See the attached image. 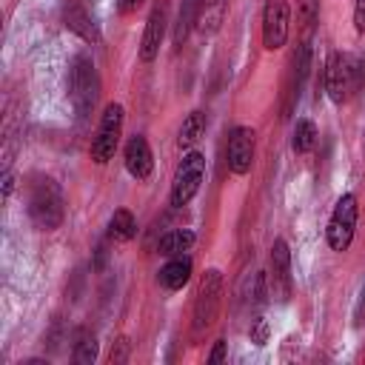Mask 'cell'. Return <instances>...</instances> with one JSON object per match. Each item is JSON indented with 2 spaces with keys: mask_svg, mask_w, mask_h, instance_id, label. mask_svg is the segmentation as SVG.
Segmentation results:
<instances>
[{
  "mask_svg": "<svg viewBox=\"0 0 365 365\" xmlns=\"http://www.w3.org/2000/svg\"><path fill=\"white\" fill-rule=\"evenodd\" d=\"M297 20H299L302 31L311 34V29L319 20V0H297Z\"/></svg>",
  "mask_w": 365,
  "mask_h": 365,
  "instance_id": "obj_23",
  "label": "cell"
},
{
  "mask_svg": "<svg viewBox=\"0 0 365 365\" xmlns=\"http://www.w3.org/2000/svg\"><path fill=\"white\" fill-rule=\"evenodd\" d=\"M71 359H74L77 365H91V362L97 359V339H94V334H88V331H83V334L77 336V342H74V354H71Z\"/></svg>",
  "mask_w": 365,
  "mask_h": 365,
  "instance_id": "obj_22",
  "label": "cell"
},
{
  "mask_svg": "<svg viewBox=\"0 0 365 365\" xmlns=\"http://www.w3.org/2000/svg\"><path fill=\"white\" fill-rule=\"evenodd\" d=\"M291 31V6L288 0H265L262 9V46L268 51H277L285 46Z\"/></svg>",
  "mask_w": 365,
  "mask_h": 365,
  "instance_id": "obj_9",
  "label": "cell"
},
{
  "mask_svg": "<svg viewBox=\"0 0 365 365\" xmlns=\"http://www.w3.org/2000/svg\"><path fill=\"white\" fill-rule=\"evenodd\" d=\"M268 297L277 302H288L291 297V251L285 240H274L268 257Z\"/></svg>",
  "mask_w": 365,
  "mask_h": 365,
  "instance_id": "obj_8",
  "label": "cell"
},
{
  "mask_svg": "<svg viewBox=\"0 0 365 365\" xmlns=\"http://www.w3.org/2000/svg\"><path fill=\"white\" fill-rule=\"evenodd\" d=\"M68 100L80 120H86L100 100V74L86 51L74 54L68 63Z\"/></svg>",
  "mask_w": 365,
  "mask_h": 365,
  "instance_id": "obj_1",
  "label": "cell"
},
{
  "mask_svg": "<svg viewBox=\"0 0 365 365\" xmlns=\"http://www.w3.org/2000/svg\"><path fill=\"white\" fill-rule=\"evenodd\" d=\"M202 177H205V157H202L200 151H188V154L180 160L177 171H174L168 202H171L174 208L188 205V202L197 197V191H200V185H202Z\"/></svg>",
  "mask_w": 365,
  "mask_h": 365,
  "instance_id": "obj_4",
  "label": "cell"
},
{
  "mask_svg": "<svg viewBox=\"0 0 365 365\" xmlns=\"http://www.w3.org/2000/svg\"><path fill=\"white\" fill-rule=\"evenodd\" d=\"M254 151H257L254 128H248V125L231 128V137H228V168H231V174H237V177L248 174L251 165H254Z\"/></svg>",
  "mask_w": 365,
  "mask_h": 365,
  "instance_id": "obj_10",
  "label": "cell"
},
{
  "mask_svg": "<svg viewBox=\"0 0 365 365\" xmlns=\"http://www.w3.org/2000/svg\"><path fill=\"white\" fill-rule=\"evenodd\" d=\"M194 240H197V234H194L191 228H171V231H165V234L160 237L157 251H160L163 257H180V254H188V251H191Z\"/></svg>",
  "mask_w": 365,
  "mask_h": 365,
  "instance_id": "obj_16",
  "label": "cell"
},
{
  "mask_svg": "<svg viewBox=\"0 0 365 365\" xmlns=\"http://www.w3.org/2000/svg\"><path fill=\"white\" fill-rule=\"evenodd\" d=\"M248 334H251V342H254V345H265V342H268V322H265L262 317H254Z\"/></svg>",
  "mask_w": 365,
  "mask_h": 365,
  "instance_id": "obj_24",
  "label": "cell"
},
{
  "mask_svg": "<svg viewBox=\"0 0 365 365\" xmlns=\"http://www.w3.org/2000/svg\"><path fill=\"white\" fill-rule=\"evenodd\" d=\"M220 302H222V274L220 268H208L200 279L197 299H194V334L197 336L214 325L220 314Z\"/></svg>",
  "mask_w": 365,
  "mask_h": 365,
  "instance_id": "obj_5",
  "label": "cell"
},
{
  "mask_svg": "<svg viewBox=\"0 0 365 365\" xmlns=\"http://www.w3.org/2000/svg\"><path fill=\"white\" fill-rule=\"evenodd\" d=\"M197 11H200V0H182L180 17H177V29H174V46H182V40L188 37L191 23H197Z\"/></svg>",
  "mask_w": 365,
  "mask_h": 365,
  "instance_id": "obj_21",
  "label": "cell"
},
{
  "mask_svg": "<svg viewBox=\"0 0 365 365\" xmlns=\"http://www.w3.org/2000/svg\"><path fill=\"white\" fill-rule=\"evenodd\" d=\"M317 143V125L311 120H297L294 125V134H291V148L297 154H308Z\"/></svg>",
  "mask_w": 365,
  "mask_h": 365,
  "instance_id": "obj_20",
  "label": "cell"
},
{
  "mask_svg": "<svg viewBox=\"0 0 365 365\" xmlns=\"http://www.w3.org/2000/svg\"><path fill=\"white\" fill-rule=\"evenodd\" d=\"M225 9L228 0H200V11H197V31L211 37L220 31L222 20H225Z\"/></svg>",
  "mask_w": 365,
  "mask_h": 365,
  "instance_id": "obj_15",
  "label": "cell"
},
{
  "mask_svg": "<svg viewBox=\"0 0 365 365\" xmlns=\"http://www.w3.org/2000/svg\"><path fill=\"white\" fill-rule=\"evenodd\" d=\"M134 234H137V220H134V214H131L128 208H117V211L111 214V220H108V240H114V242H128V240H134Z\"/></svg>",
  "mask_w": 365,
  "mask_h": 365,
  "instance_id": "obj_19",
  "label": "cell"
},
{
  "mask_svg": "<svg viewBox=\"0 0 365 365\" xmlns=\"http://www.w3.org/2000/svg\"><path fill=\"white\" fill-rule=\"evenodd\" d=\"M222 359H225V339H217V342H214V351L208 354V362H211V365H220Z\"/></svg>",
  "mask_w": 365,
  "mask_h": 365,
  "instance_id": "obj_26",
  "label": "cell"
},
{
  "mask_svg": "<svg viewBox=\"0 0 365 365\" xmlns=\"http://www.w3.org/2000/svg\"><path fill=\"white\" fill-rule=\"evenodd\" d=\"M125 356H128V342L120 339V342H117V351L111 348V356H108V359H111V362H123Z\"/></svg>",
  "mask_w": 365,
  "mask_h": 365,
  "instance_id": "obj_29",
  "label": "cell"
},
{
  "mask_svg": "<svg viewBox=\"0 0 365 365\" xmlns=\"http://www.w3.org/2000/svg\"><path fill=\"white\" fill-rule=\"evenodd\" d=\"M205 125H208L205 111H191V114H185V120H182V125H180V131H177V145H180V148H194V145L202 140Z\"/></svg>",
  "mask_w": 365,
  "mask_h": 365,
  "instance_id": "obj_17",
  "label": "cell"
},
{
  "mask_svg": "<svg viewBox=\"0 0 365 365\" xmlns=\"http://www.w3.org/2000/svg\"><path fill=\"white\" fill-rule=\"evenodd\" d=\"M191 257L188 254H180V257H168V262L160 268L157 274V282L165 288V291H180L188 279H191Z\"/></svg>",
  "mask_w": 365,
  "mask_h": 365,
  "instance_id": "obj_14",
  "label": "cell"
},
{
  "mask_svg": "<svg viewBox=\"0 0 365 365\" xmlns=\"http://www.w3.org/2000/svg\"><path fill=\"white\" fill-rule=\"evenodd\" d=\"M359 88V63L348 51H334L325 63V91L334 106H342Z\"/></svg>",
  "mask_w": 365,
  "mask_h": 365,
  "instance_id": "obj_3",
  "label": "cell"
},
{
  "mask_svg": "<svg viewBox=\"0 0 365 365\" xmlns=\"http://www.w3.org/2000/svg\"><path fill=\"white\" fill-rule=\"evenodd\" d=\"M354 322H356V325H362V322H365V285H362L359 299H356V308H354Z\"/></svg>",
  "mask_w": 365,
  "mask_h": 365,
  "instance_id": "obj_27",
  "label": "cell"
},
{
  "mask_svg": "<svg viewBox=\"0 0 365 365\" xmlns=\"http://www.w3.org/2000/svg\"><path fill=\"white\" fill-rule=\"evenodd\" d=\"M354 29L365 34V0H354Z\"/></svg>",
  "mask_w": 365,
  "mask_h": 365,
  "instance_id": "obj_25",
  "label": "cell"
},
{
  "mask_svg": "<svg viewBox=\"0 0 365 365\" xmlns=\"http://www.w3.org/2000/svg\"><path fill=\"white\" fill-rule=\"evenodd\" d=\"M63 23L68 31H74L80 40L86 43H100V29L94 23V17L88 14V9L83 6V0H63Z\"/></svg>",
  "mask_w": 365,
  "mask_h": 365,
  "instance_id": "obj_13",
  "label": "cell"
},
{
  "mask_svg": "<svg viewBox=\"0 0 365 365\" xmlns=\"http://www.w3.org/2000/svg\"><path fill=\"white\" fill-rule=\"evenodd\" d=\"M123 163H125V171L134 180H148L151 177V171H154V154H151V145H148V140L143 134H134L125 143Z\"/></svg>",
  "mask_w": 365,
  "mask_h": 365,
  "instance_id": "obj_12",
  "label": "cell"
},
{
  "mask_svg": "<svg viewBox=\"0 0 365 365\" xmlns=\"http://www.w3.org/2000/svg\"><path fill=\"white\" fill-rule=\"evenodd\" d=\"M63 191L51 177H34L29 185V220L37 231H54L63 222Z\"/></svg>",
  "mask_w": 365,
  "mask_h": 365,
  "instance_id": "obj_2",
  "label": "cell"
},
{
  "mask_svg": "<svg viewBox=\"0 0 365 365\" xmlns=\"http://www.w3.org/2000/svg\"><path fill=\"white\" fill-rule=\"evenodd\" d=\"M308 68H311V46H308V40H302V43H299V48H297V54H294L291 91H288L291 103H294V100H299V94H302V86H305V77H308Z\"/></svg>",
  "mask_w": 365,
  "mask_h": 365,
  "instance_id": "obj_18",
  "label": "cell"
},
{
  "mask_svg": "<svg viewBox=\"0 0 365 365\" xmlns=\"http://www.w3.org/2000/svg\"><path fill=\"white\" fill-rule=\"evenodd\" d=\"M120 134H123V106L120 103H108L103 117H100V125L91 137V160L94 163H108L120 145Z\"/></svg>",
  "mask_w": 365,
  "mask_h": 365,
  "instance_id": "obj_7",
  "label": "cell"
},
{
  "mask_svg": "<svg viewBox=\"0 0 365 365\" xmlns=\"http://www.w3.org/2000/svg\"><path fill=\"white\" fill-rule=\"evenodd\" d=\"M165 31H168V0H160L148 20H145V31H143V40H140V60L143 63H151L157 54H160V46L165 40Z\"/></svg>",
  "mask_w": 365,
  "mask_h": 365,
  "instance_id": "obj_11",
  "label": "cell"
},
{
  "mask_svg": "<svg viewBox=\"0 0 365 365\" xmlns=\"http://www.w3.org/2000/svg\"><path fill=\"white\" fill-rule=\"evenodd\" d=\"M356 217H359V205L354 194H342L331 211L328 228H325V240L331 245V251H348L354 242V231H356Z\"/></svg>",
  "mask_w": 365,
  "mask_h": 365,
  "instance_id": "obj_6",
  "label": "cell"
},
{
  "mask_svg": "<svg viewBox=\"0 0 365 365\" xmlns=\"http://www.w3.org/2000/svg\"><path fill=\"white\" fill-rule=\"evenodd\" d=\"M143 3H145V0H117V11H120V14H131V11H137Z\"/></svg>",
  "mask_w": 365,
  "mask_h": 365,
  "instance_id": "obj_28",
  "label": "cell"
}]
</instances>
